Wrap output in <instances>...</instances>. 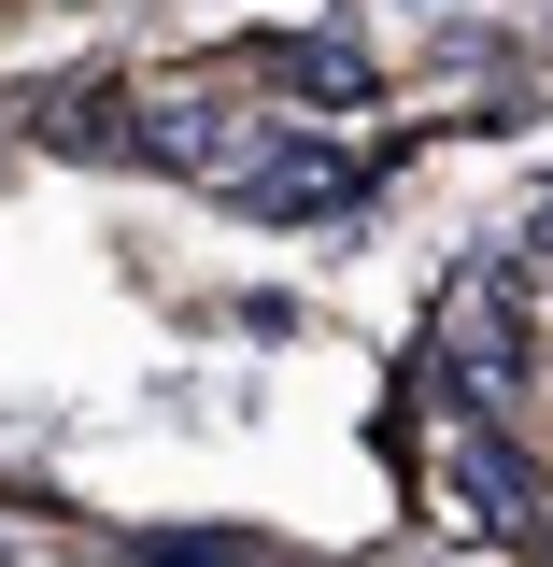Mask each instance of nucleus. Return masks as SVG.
Masks as SVG:
<instances>
[{"instance_id":"obj_4","label":"nucleus","mask_w":553,"mask_h":567,"mask_svg":"<svg viewBox=\"0 0 553 567\" xmlns=\"http://www.w3.org/2000/svg\"><path fill=\"white\" fill-rule=\"evenodd\" d=\"M270 85L298 100V114H355V100H369L383 71L355 58V43H270Z\"/></svg>"},{"instance_id":"obj_1","label":"nucleus","mask_w":553,"mask_h":567,"mask_svg":"<svg viewBox=\"0 0 553 567\" xmlns=\"http://www.w3.org/2000/svg\"><path fill=\"white\" fill-rule=\"evenodd\" d=\"M227 199H242V213H341L355 199V156H341V142H298V128H284V142H242Z\"/></svg>"},{"instance_id":"obj_2","label":"nucleus","mask_w":553,"mask_h":567,"mask_svg":"<svg viewBox=\"0 0 553 567\" xmlns=\"http://www.w3.org/2000/svg\"><path fill=\"white\" fill-rule=\"evenodd\" d=\"M454 369H469V398H511V383H525V312H511V284H483V298L454 312Z\"/></svg>"},{"instance_id":"obj_3","label":"nucleus","mask_w":553,"mask_h":567,"mask_svg":"<svg viewBox=\"0 0 553 567\" xmlns=\"http://www.w3.org/2000/svg\"><path fill=\"white\" fill-rule=\"evenodd\" d=\"M454 496H469V525H525V511H540V468H525L496 425H469V440H454Z\"/></svg>"}]
</instances>
